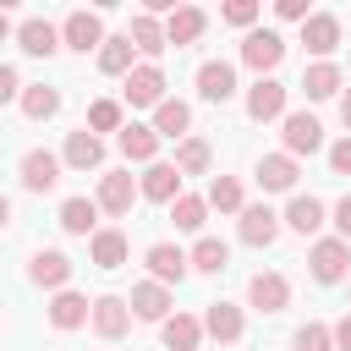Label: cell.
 I'll return each instance as SVG.
<instances>
[{
  "label": "cell",
  "instance_id": "1",
  "mask_svg": "<svg viewBox=\"0 0 351 351\" xmlns=\"http://www.w3.org/2000/svg\"><path fill=\"white\" fill-rule=\"evenodd\" d=\"M307 263H313V280H318V285H340V280L351 274V241L324 236V241H313Z\"/></svg>",
  "mask_w": 351,
  "mask_h": 351
},
{
  "label": "cell",
  "instance_id": "2",
  "mask_svg": "<svg viewBox=\"0 0 351 351\" xmlns=\"http://www.w3.org/2000/svg\"><path fill=\"white\" fill-rule=\"evenodd\" d=\"M126 104L132 110H159L165 104V71L154 60H143V66L126 71Z\"/></svg>",
  "mask_w": 351,
  "mask_h": 351
},
{
  "label": "cell",
  "instance_id": "3",
  "mask_svg": "<svg viewBox=\"0 0 351 351\" xmlns=\"http://www.w3.org/2000/svg\"><path fill=\"white\" fill-rule=\"evenodd\" d=\"M241 60L263 77V71H274V66L285 60V38H280L274 27H252V33L241 38Z\"/></svg>",
  "mask_w": 351,
  "mask_h": 351
},
{
  "label": "cell",
  "instance_id": "4",
  "mask_svg": "<svg viewBox=\"0 0 351 351\" xmlns=\"http://www.w3.org/2000/svg\"><path fill=\"white\" fill-rule=\"evenodd\" d=\"M247 302H252L258 313H285V307H291V280L274 274V269H263V274L247 280Z\"/></svg>",
  "mask_w": 351,
  "mask_h": 351
},
{
  "label": "cell",
  "instance_id": "5",
  "mask_svg": "<svg viewBox=\"0 0 351 351\" xmlns=\"http://www.w3.org/2000/svg\"><path fill=\"white\" fill-rule=\"evenodd\" d=\"M60 44L66 49H104V22H99V11H71L66 22H60Z\"/></svg>",
  "mask_w": 351,
  "mask_h": 351
},
{
  "label": "cell",
  "instance_id": "6",
  "mask_svg": "<svg viewBox=\"0 0 351 351\" xmlns=\"http://www.w3.org/2000/svg\"><path fill=\"white\" fill-rule=\"evenodd\" d=\"M285 154L296 159V154H318L324 148V126H318V115H307V110H291L285 115Z\"/></svg>",
  "mask_w": 351,
  "mask_h": 351
},
{
  "label": "cell",
  "instance_id": "7",
  "mask_svg": "<svg viewBox=\"0 0 351 351\" xmlns=\"http://www.w3.org/2000/svg\"><path fill=\"white\" fill-rule=\"evenodd\" d=\"M247 115H252V121H285V82L258 77V82L247 88Z\"/></svg>",
  "mask_w": 351,
  "mask_h": 351
},
{
  "label": "cell",
  "instance_id": "8",
  "mask_svg": "<svg viewBox=\"0 0 351 351\" xmlns=\"http://www.w3.org/2000/svg\"><path fill=\"white\" fill-rule=\"evenodd\" d=\"M197 93H203L208 104L236 99V66H230V60H203V66H197Z\"/></svg>",
  "mask_w": 351,
  "mask_h": 351
},
{
  "label": "cell",
  "instance_id": "9",
  "mask_svg": "<svg viewBox=\"0 0 351 351\" xmlns=\"http://www.w3.org/2000/svg\"><path fill=\"white\" fill-rule=\"evenodd\" d=\"M302 44L324 60V55H335L340 49V16H329V11H313L307 22H302Z\"/></svg>",
  "mask_w": 351,
  "mask_h": 351
},
{
  "label": "cell",
  "instance_id": "10",
  "mask_svg": "<svg viewBox=\"0 0 351 351\" xmlns=\"http://www.w3.org/2000/svg\"><path fill=\"white\" fill-rule=\"evenodd\" d=\"M55 181H60V159H55L49 148L22 154V186H27V192H55Z\"/></svg>",
  "mask_w": 351,
  "mask_h": 351
},
{
  "label": "cell",
  "instance_id": "11",
  "mask_svg": "<svg viewBox=\"0 0 351 351\" xmlns=\"http://www.w3.org/2000/svg\"><path fill=\"white\" fill-rule=\"evenodd\" d=\"M132 197H137V181L126 176V170H110V176H99V208L104 214H132Z\"/></svg>",
  "mask_w": 351,
  "mask_h": 351
},
{
  "label": "cell",
  "instance_id": "12",
  "mask_svg": "<svg viewBox=\"0 0 351 351\" xmlns=\"http://www.w3.org/2000/svg\"><path fill=\"white\" fill-rule=\"evenodd\" d=\"M186 269H192V263H186L181 247H170V241H154V247H148V274H154L159 285H181Z\"/></svg>",
  "mask_w": 351,
  "mask_h": 351
},
{
  "label": "cell",
  "instance_id": "13",
  "mask_svg": "<svg viewBox=\"0 0 351 351\" xmlns=\"http://www.w3.org/2000/svg\"><path fill=\"white\" fill-rule=\"evenodd\" d=\"M126 307H132L137 318H148V324H165V318H170V291H165L159 280H143V285H132Z\"/></svg>",
  "mask_w": 351,
  "mask_h": 351
},
{
  "label": "cell",
  "instance_id": "14",
  "mask_svg": "<svg viewBox=\"0 0 351 351\" xmlns=\"http://www.w3.org/2000/svg\"><path fill=\"white\" fill-rule=\"evenodd\" d=\"M137 192H143L148 203H176V197H181V170L154 159V165H148V176L137 181Z\"/></svg>",
  "mask_w": 351,
  "mask_h": 351
},
{
  "label": "cell",
  "instance_id": "15",
  "mask_svg": "<svg viewBox=\"0 0 351 351\" xmlns=\"http://www.w3.org/2000/svg\"><path fill=\"white\" fill-rule=\"evenodd\" d=\"M60 230L93 241V236H99V203H93V197H66V203H60Z\"/></svg>",
  "mask_w": 351,
  "mask_h": 351
},
{
  "label": "cell",
  "instance_id": "16",
  "mask_svg": "<svg viewBox=\"0 0 351 351\" xmlns=\"http://www.w3.org/2000/svg\"><path fill=\"white\" fill-rule=\"evenodd\" d=\"M274 236H280V214H274L269 203L241 208V241H247V247H269Z\"/></svg>",
  "mask_w": 351,
  "mask_h": 351
},
{
  "label": "cell",
  "instance_id": "17",
  "mask_svg": "<svg viewBox=\"0 0 351 351\" xmlns=\"http://www.w3.org/2000/svg\"><path fill=\"white\" fill-rule=\"evenodd\" d=\"M27 280H33V285H49V291H60V285L71 280V258H66V252H55V247H44V252H33V263H27Z\"/></svg>",
  "mask_w": 351,
  "mask_h": 351
},
{
  "label": "cell",
  "instance_id": "18",
  "mask_svg": "<svg viewBox=\"0 0 351 351\" xmlns=\"http://www.w3.org/2000/svg\"><path fill=\"white\" fill-rule=\"evenodd\" d=\"M93 329H99L104 340H121V335L132 329V307H126V296H99V302H93Z\"/></svg>",
  "mask_w": 351,
  "mask_h": 351
},
{
  "label": "cell",
  "instance_id": "19",
  "mask_svg": "<svg viewBox=\"0 0 351 351\" xmlns=\"http://www.w3.org/2000/svg\"><path fill=\"white\" fill-rule=\"evenodd\" d=\"M203 27H208V16H203L197 5H176V11H170V22H165V38H170L176 49H186V44H197V38H203Z\"/></svg>",
  "mask_w": 351,
  "mask_h": 351
},
{
  "label": "cell",
  "instance_id": "20",
  "mask_svg": "<svg viewBox=\"0 0 351 351\" xmlns=\"http://www.w3.org/2000/svg\"><path fill=\"white\" fill-rule=\"evenodd\" d=\"M16 44H22L27 55H38V60H49V55L60 49V27H49L44 16H27V22L16 27Z\"/></svg>",
  "mask_w": 351,
  "mask_h": 351
},
{
  "label": "cell",
  "instance_id": "21",
  "mask_svg": "<svg viewBox=\"0 0 351 351\" xmlns=\"http://www.w3.org/2000/svg\"><path fill=\"white\" fill-rule=\"evenodd\" d=\"M296 176H302V170H296L291 154H263V159H258V186H263V192H291Z\"/></svg>",
  "mask_w": 351,
  "mask_h": 351
},
{
  "label": "cell",
  "instance_id": "22",
  "mask_svg": "<svg viewBox=\"0 0 351 351\" xmlns=\"http://www.w3.org/2000/svg\"><path fill=\"white\" fill-rule=\"evenodd\" d=\"M88 318H93V302H88V296L55 291V302H49V324H55V329H82Z\"/></svg>",
  "mask_w": 351,
  "mask_h": 351
},
{
  "label": "cell",
  "instance_id": "23",
  "mask_svg": "<svg viewBox=\"0 0 351 351\" xmlns=\"http://www.w3.org/2000/svg\"><path fill=\"white\" fill-rule=\"evenodd\" d=\"M203 329H208L219 346H236V340H241V307H236V302H208Z\"/></svg>",
  "mask_w": 351,
  "mask_h": 351
},
{
  "label": "cell",
  "instance_id": "24",
  "mask_svg": "<svg viewBox=\"0 0 351 351\" xmlns=\"http://www.w3.org/2000/svg\"><path fill=\"white\" fill-rule=\"evenodd\" d=\"M115 143H121V154H126V159H137V165H154V154H159V132H154V126H137V121H132V126H121V137H115Z\"/></svg>",
  "mask_w": 351,
  "mask_h": 351
},
{
  "label": "cell",
  "instance_id": "25",
  "mask_svg": "<svg viewBox=\"0 0 351 351\" xmlns=\"http://www.w3.org/2000/svg\"><path fill=\"white\" fill-rule=\"evenodd\" d=\"M302 93H307V99H335V93H340V66H335V60H313V66L302 71Z\"/></svg>",
  "mask_w": 351,
  "mask_h": 351
},
{
  "label": "cell",
  "instance_id": "26",
  "mask_svg": "<svg viewBox=\"0 0 351 351\" xmlns=\"http://www.w3.org/2000/svg\"><path fill=\"white\" fill-rule=\"evenodd\" d=\"M66 165H71V170H93V165H104V143H99L88 126L71 132V137H66Z\"/></svg>",
  "mask_w": 351,
  "mask_h": 351
},
{
  "label": "cell",
  "instance_id": "27",
  "mask_svg": "<svg viewBox=\"0 0 351 351\" xmlns=\"http://www.w3.org/2000/svg\"><path fill=\"white\" fill-rule=\"evenodd\" d=\"M285 225H291L296 236H313V230L324 225V203H318L313 192H296V197H291V208H285Z\"/></svg>",
  "mask_w": 351,
  "mask_h": 351
},
{
  "label": "cell",
  "instance_id": "28",
  "mask_svg": "<svg viewBox=\"0 0 351 351\" xmlns=\"http://www.w3.org/2000/svg\"><path fill=\"white\" fill-rule=\"evenodd\" d=\"M126 38H132V49H143L148 60L170 44V38H165V27H159V16H148V11H137V16H132V33H126Z\"/></svg>",
  "mask_w": 351,
  "mask_h": 351
},
{
  "label": "cell",
  "instance_id": "29",
  "mask_svg": "<svg viewBox=\"0 0 351 351\" xmlns=\"http://www.w3.org/2000/svg\"><path fill=\"white\" fill-rule=\"evenodd\" d=\"M197 340H203V318H192V313L165 318V346L170 351H197Z\"/></svg>",
  "mask_w": 351,
  "mask_h": 351
},
{
  "label": "cell",
  "instance_id": "30",
  "mask_svg": "<svg viewBox=\"0 0 351 351\" xmlns=\"http://www.w3.org/2000/svg\"><path fill=\"white\" fill-rule=\"evenodd\" d=\"M88 258H93L99 269H121V263H126V236H121V230H99V236L88 241Z\"/></svg>",
  "mask_w": 351,
  "mask_h": 351
},
{
  "label": "cell",
  "instance_id": "31",
  "mask_svg": "<svg viewBox=\"0 0 351 351\" xmlns=\"http://www.w3.org/2000/svg\"><path fill=\"white\" fill-rule=\"evenodd\" d=\"M186 263H192L197 274H219V269L230 263V247H225L219 236H203V241H197V247L186 252Z\"/></svg>",
  "mask_w": 351,
  "mask_h": 351
},
{
  "label": "cell",
  "instance_id": "32",
  "mask_svg": "<svg viewBox=\"0 0 351 351\" xmlns=\"http://www.w3.org/2000/svg\"><path fill=\"white\" fill-rule=\"evenodd\" d=\"M55 110H60V93H55V88H44V82L22 88V115H27V121H49Z\"/></svg>",
  "mask_w": 351,
  "mask_h": 351
},
{
  "label": "cell",
  "instance_id": "33",
  "mask_svg": "<svg viewBox=\"0 0 351 351\" xmlns=\"http://www.w3.org/2000/svg\"><path fill=\"white\" fill-rule=\"evenodd\" d=\"M186 126H192V110H186L181 99H165V104L154 110V132H159V137H181Z\"/></svg>",
  "mask_w": 351,
  "mask_h": 351
},
{
  "label": "cell",
  "instance_id": "34",
  "mask_svg": "<svg viewBox=\"0 0 351 351\" xmlns=\"http://www.w3.org/2000/svg\"><path fill=\"white\" fill-rule=\"evenodd\" d=\"M170 219H176V230H203V219H208V197L181 192V197L170 203Z\"/></svg>",
  "mask_w": 351,
  "mask_h": 351
},
{
  "label": "cell",
  "instance_id": "35",
  "mask_svg": "<svg viewBox=\"0 0 351 351\" xmlns=\"http://www.w3.org/2000/svg\"><path fill=\"white\" fill-rule=\"evenodd\" d=\"M99 71H104V77H126V71H132V38H104Z\"/></svg>",
  "mask_w": 351,
  "mask_h": 351
},
{
  "label": "cell",
  "instance_id": "36",
  "mask_svg": "<svg viewBox=\"0 0 351 351\" xmlns=\"http://www.w3.org/2000/svg\"><path fill=\"white\" fill-rule=\"evenodd\" d=\"M176 170L181 176H203L208 170V143L203 137H181L176 143Z\"/></svg>",
  "mask_w": 351,
  "mask_h": 351
},
{
  "label": "cell",
  "instance_id": "37",
  "mask_svg": "<svg viewBox=\"0 0 351 351\" xmlns=\"http://www.w3.org/2000/svg\"><path fill=\"white\" fill-rule=\"evenodd\" d=\"M208 208L236 214V208H241V181H236V176H214V181H208Z\"/></svg>",
  "mask_w": 351,
  "mask_h": 351
},
{
  "label": "cell",
  "instance_id": "38",
  "mask_svg": "<svg viewBox=\"0 0 351 351\" xmlns=\"http://www.w3.org/2000/svg\"><path fill=\"white\" fill-rule=\"evenodd\" d=\"M88 132L99 137V132H121V104L115 99H93L88 104Z\"/></svg>",
  "mask_w": 351,
  "mask_h": 351
},
{
  "label": "cell",
  "instance_id": "39",
  "mask_svg": "<svg viewBox=\"0 0 351 351\" xmlns=\"http://www.w3.org/2000/svg\"><path fill=\"white\" fill-rule=\"evenodd\" d=\"M291 346H296V351H335V329H329V324H302Z\"/></svg>",
  "mask_w": 351,
  "mask_h": 351
},
{
  "label": "cell",
  "instance_id": "40",
  "mask_svg": "<svg viewBox=\"0 0 351 351\" xmlns=\"http://www.w3.org/2000/svg\"><path fill=\"white\" fill-rule=\"evenodd\" d=\"M225 22H230V27H252V22H258V0H230V5H225Z\"/></svg>",
  "mask_w": 351,
  "mask_h": 351
},
{
  "label": "cell",
  "instance_id": "41",
  "mask_svg": "<svg viewBox=\"0 0 351 351\" xmlns=\"http://www.w3.org/2000/svg\"><path fill=\"white\" fill-rule=\"evenodd\" d=\"M329 170H335V176H351V137H340V143L329 148Z\"/></svg>",
  "mask_w": 351,
  "mask_h": 351
},
{
  "label": "cell",
  "instance_id": "42",
  "mask_svg": "<svg viewBox=\"0 0 351 351\" xmlns=\"http://www.w3.org/2000/svg\"><path fill=\"white\" fill-rule=\"evenodd\" d=\"M11 99H22V82H16L11 66H0V104H11Z\"/></svg>",
  "mask_w": 351,
  "mask_h": 351
},
{
  "label": "cell",
  "instance_id": "43",
  "mask_svg": "<svg viewBox=\"0 0 351 351\" xmlns=\"http://www.w3.org/2000/svg\"><path fill=\"white\" fill-rule=\"evenodd\" d=\"M335 230H340V241H351V192L335 203Z\"/></svg>",
  "mask_w": 351,
  "mask_h": 351
},
{
  "label": "cell",
  "instance_id": "44",
  "mask_svg": "<svg viewBox=\"0 0 351 351\" xmlns=\"http://www.w3.org/2000/svg\"><path fill=\"white\" fill-rule=\"evenodd\" d=\"M274 11H280L285 22H307V16H313V11H307V0H280Z\"/></svg>",
  "mask_w": 351,
  "mask_h": 351
},
{
  "label": "cell",
  "instance_id": "45",
  "mask_svg": "<svg viewBox=\"0 0 351 351\" xmlns=\"http://www.w3.org/2000/svg\"><path fill=\"white\" fill-rule=\"evenodd\" d=\"M335 351H351V313L335 324Z\"/></svg>",
  "mask_w": 351,
  "mask_h": 351
},
{
  "label": "cell",
  "instance_id": "46",
  "mask_svg": "<svg viewBox=\"0 0 351 351\" xmlns=\"http://www.w3.org/2000/svg\"><path fill=\"white\" fill-rule=\"evenodd\" d=\"M5 225H11V197L0 192V230H5Z\"/></svg>",
  "mask_w": 351,
  "mask_h": 351
},
{
  "label": "cell",
  "instance_id": "47",
  "mask_svg": "<svg viewBox=\"0 0 351 351\" xmlns=\"http://www.w3.org/2000/svg\"><path fill=\"white\" fill-rule=\"evenodd\" d=\"M340 121H346V126H351V93H346V99H340Z\"/></svg>",
  "mask_w": 351,
  "mask_h": 351
},
{
  "label": "cell",
  "instance_id": "48",
  "mask_svg": "<svg viewBox=\"0 0 351 351\" xmlns=\"http://www.w3.org/2000/svg\"><path fill=\"white\" fill-rule=\"evenodd\" d=\"M5 33H11V16H5V11H0V38H5Z\"/></svg>",
  "mask_w": 351,
  "mask_h": 351
}]
</instances>
